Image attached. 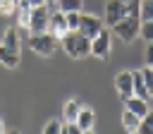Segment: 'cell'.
Returning <instances> with one entry per match:
<instances>
[{
  "label": "cell",
  "mask_w": 153,
  "mask_h": 134,
  "mask_svg": "<svg viewBox=\"0 0 153 134\" xmlns=\"http://www.w3.org/2000/svg\"><path fill=\"white\" fill-rule=\"evenodd\" d=\"M60 45L65 48V53L74 60H84L91 55V38H86L81 31H67L60 38Z\"/></svg>",
  "instance_id": "1"
},
{
  "label": "cell",
  "mask_w": 153,
  "mask_h": 134,
  "mask_svg": "<svg viewBox=\"0 0 153 134\" xmlns=\"http://www.w3.org/2000/svg\"><path fill=\"white\" fill-rule=\"evenodd\" d=\"M57 43H60V41H57L50 31H43V34H31V36H29V48H31L36 55H41V57H50V55H55Z\"/></svg>",
  "instance_id": "2"
},
{
  "label": "cell",
  "mask_w": 153,
  "mask_h": 134,
  "mask_svg": "<svg viewBox=\"0 0 153 134\" xmlns=\"http://www.w3.org/2000/svg\"><path fill=\"white\" fill-rule=\"evenodd\" d=\"M139 29H141V19H139V17H129V14L112 26L115 36H117L120 41H124V43H134V41L139 38Z\"/></svg>",
  "instance_id": "3"
},
{
  "label": "cell",
  "mask_w": 153,
  "mask_h": 134,
  "mask_svg": "<svg viewBox=\"0 0 153 134\" xmlns=\"http://www.w3.org/2000/svg\"><path fill=\"white\" fill-rule=\"evenodd\" d=\"M48 22H50V7L48 5L31 7V19H29L26 31L29 34H43V31H48Z\"/></svg>",
  "instance_id": "4"
},
{
  "label": "cell",
  "mask_w": 153,
  "mask_h": 134,
  "mask_svg": "<svg viewBox=\"0 0 153 134\" xmlns=\"http://www.w3.org/2000/svg\"><path fill=\"white\" fill-rule=\"evenodd\" d=\"M110 31L103 26L93 38H91V55L96 57V60H108L110 57Z\"/></svg>",
  "instance_id": "5"
},
{
  "label": "cell",
  "mask_w": 153,
  "mask_h": 134,
  "mask_svg": "<svg viewBox=\"0 0 153 134\" xmlns=\"http://www.w3.org/2000/svg\"><path fill=\"white\" fill-rule=\"evenodd\" d=\"M48 31L60 41L67 31H69V26H67V17H65V12L62 10H57V7H53L50 10V22H48Z\"/></svg>",
  "instance_id": "6"
},
{
  "label": "cell",
  "mask_w": 153,
  "mask_h": 134,
  "mask_svg": "<svg viewBox=\"0 0 153 134\" xmlns=\"http://www.w3.org/2000/svg\"><path fill=\"white\" fill-rule=\"evenodd\" d=\"M124 17H127V5L122 0H108V5H105V24L112 29Z\"/></svg>",
  "instance_id": "7"
},
{
  "label": "cell",
  "mask_w": 153,
  "mask_h": 134,
  "mask_svg": "<svg viewBox=\"0 0 153 134\" xmlns=\"http://www.w3.org/2000/svg\"><path fill=\"white\" fill-rule=\"evenodd\" d=\"M115 91L120 93V98L122 100H127L129 96H134V77H131V72H120L117 77H115Z\"/></svg>",
  "instance_id": "8"
},
{
  "label": "cell",
  "mask_w": 153,
  "mask_h": 134,
  "mask_svg": "<svg viewBox=\"0 0 153 134\" xmlns=\"http://www.w3.org/2000/svg\"><path fill=\"white\" fill-rule=\"evenodd\" d=\"M100 29H103V22L96 14H81V22H79V29L76 31H81L86 38H93Z\"/></svg>",
  "instance_id": "9"
},
{
  "label": "cell",
  "mask_w": 153,
  "mask_h": 134,
  "mask_svg": "<svg viewBox=\"0 0 153 134\" xmlns=\"http://www.w3.org/2000/svg\"><path fill=\"white\" fill-rule=\"evenodd\" d=\"M124 108H127V110H131V112H134V115H139V117H143V115L151 110L148 100H143V98H139V96H129V98L124 100Z\"/></svg>",
  "instance_id": "10"
},
{
  "label": "cell",
  "mask_w": 153,
  "mask_h": 134,
  "mask_svg": "<svg viewBox=\"0 0 153 134\" xmlns=\"http://www.w3.org/2000/svg\"><path fill=\"white\" fill-rule=\"evenodd\" d=\"M17 26L19 29H26L29 26V19H31V2L29 0H17Z\"/></svg>",
  "instance_id": "11"
},
{
  "label": "cell",
  "mask_w": 153,
  "mask_h": 134,
  "mask_svg": "<svg viewBox=\"0 0 153 134\" xmlns=\"http://www.w3.org/2000/svg\"><path fill=\"white\" fill-rule=\"evenodd\" d=\"M19 60H22V55L17 50H10L0 43V65H5L7 69H14V67H19Z\"/></svg>",
  "instance_id": "12"
},
{
  "label": "cell",
  "mask_w": 153,
  "mask_h": 134,
  "mask_svg": "<svg viewBox=\"0 0 153 134\" xmlns=\"http://www.w3.org/2000/svg\"><path fill=\"white\" fill-rule=\"evenodd\" d=\"M0 43H2L5 48H10V50H17V53H19L22 45H19V31H17V26H7Z\"/></svg>",
  "instance_id": "13"
},
{
  "label": "cell",
  "mask_w": 153,
  "mask_h": 134,
  "mask_svg": "<svg viewBox=\"0 0 153 134\" xmlns=\"http://www.w3.org/2000/svg\"><path fill=\"white\" fill-rule=\"evenodd\" d=\"M76 124L86 132V129H93L96 127V112L91 110V108H84L81 105V110H79V115H76Z\"/></svg>",
  "instance_id": "14"
},
{
  "label": "cell",
  "mask_w": 153,
  "mask_h": 134,
  "mask_svg": "<svg viewBox=\"0 0 153 134\" xmlns=\"http://www.w3.org/2000/svg\"><path fill=\"white\" fill-rule=\"evenodd\" d=\"M131 77H134V96H139V98H143V100H151V93H148V89H146V81H143L141 69L131 72Z\"/></svg>",
  "instance_id": "15"
},
{
  "label": "cell",
  "mask_w": 153,
  "mask_h": 134,
  "mask_svg": "<svg viewBox=\"0 0 153 134\" xmlns=\"http://www.w3.org/2000/svg\"><path fill=\"white\" fill-rule=\"evenodd\" d=\"M79 110H81V103H79L76 98H69V100L65 103V108H62V120H65V122H76Z\"/></svg>",
  "instance_id": "16"
},
{
  "label": "cell",
  "mask_w": 153,
  "mask_h": 134,
  "mask_svg": "<svg viewBox=\"0 0 153 134\" xmlns=\"http://www.w3.org/2000/svg\"><path fill=\"white\" fill-rule=\"evenodd\" d=\"M139 124H141V117L124 108V112H122V127H124L129 134H134V132H139Z\"/></svg>",
  "instance_id": "17"
},
{
  "label": "cell",
  "mask_w": 153,
  "mask_h": 134,
  "mask_svg": "<svg viewBox=\"0 0 153 134\" xmlns=\"http://www.w3.org/2000/svg\"><path fill=\"white\" fill-rule=\"evenodd\" d=\"M55 7H57V10H62V12H81L84 0H57V2H55Z\"/></svg>",
  "instance_id": "18"
},
{
  "label": "cell",
  "mask_w": 153,
  "mask_h": 134,
  "mask_svg": "<svg viewBox=\"0 0 153 134\" xmlns=\"http://www.w3.org/2000/svg\"><path fill=\"white\" fill-rule=\"evenodd\" d=\"M139 19H141V22H151V19H153V0H141Z\"/></svg>",
  "instance_id": "19"
},
{
  "label": "cell",
  "mask_w": 153,
  "mask_h": 134,
  "mask_svg": "<svg viewBox=\"0 0 153 134\" xmlns=\"http://www.w3.org/2000/svg\"><path fill=\"white\" fill-rule=\"evenodd\" d=\"M139 134H153V110H148V112L141 117V124H139Z\"/></svg>",
  "instance_id": "20"
},
{
  "label": "cell",
  "mask_w": 153,
  "mask_h": 134,
  "mask_svg": "<svg viewBox=\"0 0 153 134\" xmlns=\"http://www.w3.org/2000/svg\"><path fill=\"white\" fill-rule=\"evenodd\" d=\"M139 36H141L146 43H153V19H151V22H141Z\"/></svg>",
  "instance_id": "21"
},
{
  "label": "cell",
  "mask_w": 153,
  "mask_h": 134,
  "mask_svg": "<svg viewBox=\"0 0 153 134\" xmlns=\"http://www.w3.org/2000/svg\"><path fill=\"white\" fill-rule=\"evenodd\" d=\"M17 12V0H0V14L12 17Z\"/></svg>",
  "instance_id": "22"
},
{
  "label": "cell",
  "mask_w": 153,
  "mask_h": 134,
  "mask_svg": "<svg viewBox=\"0 0 153 134\" xmlns=\"http://www.w3.org/2000/svg\"><path fill=\"white\" fill-rule=\"evenodd\" d=\"M65 17H67L69 31H76L79 29V22H81V12H65Z\"/></svg>",
  "instance_id": "23"
},
{
  "label": "cell",
  "mask_w": 153,
  "mask_h": 134,
  "mask_svg": "<svg viewBox=\"0 0 153 134\" xmlns=\"http://www.w3.org/2000/svg\"><path fill=\"white\" fill-rule=\"evenodd\" d=\"M62 132V122L60 120H48L43 127V134H60Z\"/></svg>",
  "instance_id": "24"
},
{
  "label": "cell",
  "mask_w": 153,
  "mask_h": 134,
  "mask_svg": "<svg viewBox=\"0 0 153 134\" xmlns=\"http://www.w3.org/2000/svg\"><path fill=\"white\" fill-rule=\"evenodd\" d=\"M141 74H143V81H146V89H148V93H151V98H153V69L146 65L143 69H141Z\"/></svg>",
  "instance_id": "25"
},
{
  "label": "cell",
  "mask_w": 153,
  "mask_h": 134,
  "mask_svg": "<svg viewBox=\"0 0 153 134\" xmlns=\"http://www.w3.org/2000/svg\"><path fill=\"white\" fill-rule=\"evenodd\" d=\"M60 134H84V129L76 122H62V132Z\"/></svg>",
  "instance_id": "26"
},
{
  "label": "cell",
  "mask_w": 153,
  "mask_h": 134,
  "mask_svg": "<svg viewBox=\"0 0 153 134\" xmlns=\"http://www.w3.org/2000/svg\"><path fill=\"white\" fill-rule=\"evenodd\" d=\"M124 5H127V14H129V17H139L141 0H129V2H124Z\"/></svg>",
  "instance_id": "27"
},
{
  "label": "cell",
  "mask_w": 153,
  "mask_h": 134,
  "mask_svg": "<svg viewBox=\"0 0 153 134\" xmlns=\"http://www.w3.org/2000/svg\"><path fill=\"white\" fill-rule=\"evenodd\" d=\"M146 65H148V67H153V43H148V45H146Z\"/></svg>",
  "instance_id": "28"
},
{
  "label": "cell",
  "mask_w": 153,
  "mask_h": 134,
  "mask_svg": "<svg viewBox=\"0 0 153 134\" xmlns=\"http://www.w3.org/2000/svg\"><path fill=\"white\" fill-rule=\"evenodd\" d=\"M31 2V7H38V5H45V0H29Z\"/></svg>",
  "instance_id": "29"
},
{
  "label": "cell",
  "mask_w": 153,
  "mask_h": 134,
  "mask_svg": "<svg viewBox=\"0 0 153 134\" xmlns=\"http://www.w3.org/2000/svg\"><path fill=\"white\" fill-rule=\"evenodd\" d=\"M5 132H7V127H5V122L0 120V134H5Z\"/></svg>",
  "instance_id": "30"
},
{
  "label": "cell",
  "mask_w": 153,
  "mask_h": 134,
  "mask_svg": "<svg viewBox=\"0 0 153 134\" xmlns=\"http://www.w3.org/2000/svg\"><path fill=\"white\" fill-rule=\"evenodd\" d=\"M55 2H57V0H45V5H48V7H50V10H53V7H55Z\"/></svg>",
  "instance_id": "31"
},
{
  "label": "cell",
  "mask_w": 153,
  "mask_h": 134,
  "mask_svg": "<svg viewBox=\"0 0 153 134\" xmlns=\"http://www.w3.org/2000/svg\"><path fill=\"white\" fill-rule=\"evenodd\" d=\"M5 134H19V129H7Z\"/></svg>",
  "instance_id": "32"
},
{
  "label": "cell",
  "mask_w": 153,
  "mask_h": 134,
  "mask_svg": "<svg viewBox=\"0 0 153 134\" xmlns=\"http://www.w3.org/2000/svg\"><path fill=\"white\" fill-rule=\"evenodd\" d=\"M84 134H96V129H86V132H84Z\"/></svg>",
  "instance_id": "33"
},
{
  "label": "cell",
  "mask_w": 153,
  "mask_h": 134,
  "mask_svg": "<svg viewBox=\"0 0 153 134\" xmlns=\"http://www.w3.org/2000/svg\"><path fill=\"white\" fill-rule=\"evenodd\" d=\"M122 2H129V0H122Z\"/></svg>",
  "instance_id": "34"
},
{
  "label": "cell",
  "mask_w": 153,
  "mask_h": 134,
  "mask_svg": "<svg viewBox=\"0 0 153 134\" xmlns=\"http://www.w3.org/2000/svg\"><path fill=\"white\" fill-rule=\"evenodd\" d=\"M134 134H139V132H134Z\"/></svg>",
  "instance_id": "35"
}]
</instances>
